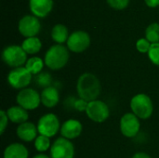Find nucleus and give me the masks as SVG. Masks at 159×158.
<instances>
[{
    "label": "nucleus",
    "mask_w": 159,
    "mask_h": 158,
    "mask_svg": "<svg viewBox=\"0 0 159 158\" xmlns=\"http://www.w3.org/2000/svg\"><path fill=\"white\" fill-rule=\"evenodd\" d=\"M76 91L78 97L88 102L98 100L102 91L101 82L95 74L91 73H84L77 80Z\"/></svg>",
    "instance_id": "1"
},
{
    "label": "nucleus",
    "mask_w": 159,
    "mask_h": 158,
    "mask_svg": "<svg viewBox=\"0 0 159 158\" xmlns=\"http://www.w3.org/2000/svg\"><path fill=\"white\" fill-rule=\"evenodd\" d=\"M69 61L68 47L56 44L50 47L45 54V65L52 71L62 69Z\"/></svg>",
    "instance_id": "2"
},
{
    "label": "nucleus",
    "mask_w": 159,
    "mask_h": 158,
    "mask_svg": "<svg viewBox=\"0 0 159 158\" xmlns=\"http://www.w3.org/2000/svg\"><path fill=\"white\" fill-rule=\"evenodd\" d=\"M130 109L131 113H133L139 119L146 120L153 115L154 105L148 95L140 93L133 96L130 100Z\"/></svg>",
    "instance_id": "3"
},
{
    "label": "nucleus",
    "mask_w": 159,
    "mask_h": 158,
    "mask_svg": "<svg viewBox=\"0 0 159 158\" xmlns=\"http://www.w3.org/2000/svg\"><path fill=\"white\" fill-rule=\"evenodd\" d=\"M3 61L9 67L18 68L23 66L27 61V53L23 50L21 46L11 45L4 48L2 52Z\"/></svg>",
    "instance_id": "4"
},
{
    "label": "nucleus",
    "mask_w": 159,
    "mask_h": 158,
    "mask_svg": "<svg viewBox=\"0 0 159 158\" xmlns=\"http://www.w3.org/2000/svg\"><path fill=\"white\" fill-rule=\"evenodd\" d=\"M61 124L58 116L54 114H47L41 116L37 123L39 135L52 138L61 131Z\"/></svg>",
    "instance_id": "5"
},
{
    "label": "nucleus",
    "mask_w": 159,
    "mask_h": 158,
    "mask_svg": "<svg viewBox=\"0 0 159 158\" xmlns=\"http://www.w3.org/2000/svg\"><path fill=\"white\" fill-rule=\"evenodd\" d=\"M16 102L19 106L27 111L35 110L41 103L40 94L34 88H23L19 91L16 97Z\"/></svg>",
    "instance_id": "6"
},
{
    "label": "nucleus",
    "mask_w": 159,
    "mask_h": 158,
    "mask_svg": "<svg viewBox=\"0 0 159 158\" xmlns=\"http://www.w3.org/2000/svg\"><path fill=\"white\" fill-rule=\"evenodd\" d=\"M32 74L23 66L12 69L7 74V83L14 89L26 88L32 81Z\"/></svg>",
    "instance_id": "7"
},
{
    "label": "nucleus",
    "mask_w": 159,
    "mask_h": 158,
    "mask_svg": "<svg viewBox=\"0 0 159 158\" xmlns=\"http://www.w3.org/2000/svg\"><path fill=\"white\" fill-rule=\"evenodd\" d=\"M86 115L91 121L95 123H103L110 115V109L104 102L95 100L89 102Z\"/></svg>",
    "instance_id": "8"
},
{
    "label": "nucleus",
    "mask_w": 159,
    "mask_h": 158,
    "mask_svg": "<svg viewBox=\"0 0 159 158\" xmlns=\"http://www.w3.org/2000/svg\"><path fill=\"white\" fill-rule=\"evenodd\" d=\"M51 158H74L75 146L70 140L65 138H58L50 148Z\"/></svg>",
    "instance_id": "9"
},
{
    "label": "nucleus",
    "mask_w": 159,
    "mask_h": 158,
    "mask_svg": "<svg viewBox=\"0 0 159 158\" xmlns=\"http://www.w3.org/2000/svg\"><path fill=\"white\" fill-rule=\"evenodd\" d=\"M90 45V36L85 31H76L70 34L67 40V47L75 53L85 51Z\"/></svg>",
    "instance_id": "10"
},
{
    "label": "nucleus",
    "mask_w": 159,
    "mask_h": 158,
    "mask_svg": "<svg viewBox=\"0 0 159 158\" xmlns=\"http://www.w3.org/2000/svg\"><path fill=\"white\" fill-rule=\"evenodd\" d=\"M141 129L140 119L133 113H126L120 119V131L127 138H134Z\"/></svg>",
    "instance_id": "11"
},
{
    "label": "nucleus",
    "mask_w": 159,
    "mask_h": 158,
    "mask_svg": "<svg viewBox=\"0 0 159 158\" xmlns=\"http://www.w3.org/2000/svg\"><path fill=\"white\" fill-rule=\"evenodd\" d=\"M18 29L22 36L26 38L34 37L40 32L41 24L35 16L26 15L20 20Z\"/></svg>",
    "instance_id": "12"
},
{
    "label": "nucleus",
    "mask_w": 159,
    "mask_h": 158,
    "mask_svg": "<svg viewBox=\"0 0 159 158\" xmlns=\"http://www.w3.org/2000/svg\"><path fill=\"white\" fill-rule=\"evenodd\" d=\"M83 131V125L79 120L68 119L61 127V135L67 140H74L78 138Z\"/></svg>",
    "instance_id": "13"
},
{
    "label": "nucleus",
    "mask_w": 159,
    "mask_h": 158,
    "mask_svg": "<svg viewBox=\"0 0 159 158\" xmlns=\"http://www.w3.org/2000/svg\"><path fill=\"white\" fill-rule=\"evenodd\" d=\"M18 138L25 142H34L36 137L38 136V130H37V126H35L32 122H25L18 126L17 130H16Z\"/></svg>",
    "instance_id": "14"
},
{
    "label": "nucleus",
    "mask_w": 159,
    "mask_h": 158,
    "mask_svg": "<svg viewBox=\"0 0 159 158\" xmlns=\"http://www.w3.org/2000/svg\"><path fill=\"white\" fill-rule=\"evenodd\" d=\"M30 9L36 18H44L48 16L53 7L52 0H30Z\"/></svg>",
    "instance_id": "15"
},
{
    "label": "nucleus",
    "mask_w": 159,
    "mask_h": 158,
    "mask_svg": "<svg viewBox=\"0 0 159 158\" xmlns=\"http://www.w3.org/2000/svg\"><path fill=\"white\" fill-rule=\"evenodd\" d=\"M40 96H41V103L47 108H53L60 102L59 90L53 86L44 88Z\"/></svg>",
    "instance_id": "16"
},
{
    "label": "nucleus",
    "mask_w": 159,
    "mask_h": 158,
    "mask_svg": "<svg viewBox=\"0 0 159 158\" xmlns=\"http://www.w3.org/2000/svg\"><path fill=\"white\" fill-rule=\"evenodd\" d=\"M3 156L4 158H28L29 152L22 143L13 142L6 147Z\"/></svg>",
    "instance_id": "17"
},
{
    "label": "nucleus",
    "mask_w": 159,
    "mask_h": 158,
    "mask_svg": "<svg viewBox=\"0 0 159 158\" xmlns=\"http://www.w3.org/2000/svg\"><path fill=\"white\" fill-rule=\"evenodd\" d=\"M7 115L9 121L14 124L20 125L22 123L27 122V120L29 119L28 111L19 105H14L9 107L7 111Z\"/></svg>",
    "instance_id": "18"
},
{
    "label": "nucleus",
    "mask_w": 159,
    "mask_h": 158,
    "mask_svg": "<svg viewBox=\"0 0 159 158\" xmlns=\"http://www.w3.org/2000/svg\"><path fill=\"white\" fill-rule=\"evenodd\" d=\"M68 29L63 24H56L51 31V37L52 39L59 45H62L63 43L67 42L69 38Z\"/></svg>",
    "instance_id": "19"
},
{
    "label": "nucleus",
    "mask_w": 159,
    "mask_h": 158,
    "mask_svg": "<svg viewBox=\"0 0 159 158\" xmlns=\"http://www.w3.org/2000/svg\"><path fill=\"white\" fill-rule=\"evenodd\" d=\"M21 47L23 48V50L30 55H34L36 53H38L42 47V43L40 41V39L36 36L34 37H29L26 38L22 44H21Z\"/></svg>",
    "instance_id": "20"
},
{
    "label": "nucleus",
    "mask_w": 159,
    "mask_h": 158,
    "mask_svg": "<svg viewBox=\"0 0 159 158\" xmlns=\"http://www.w3.org/2000/svg\"><path fill=\"white\" fill-rule=\"evenodd\" d=\"M45 65V61L39 57H31L27 60L25 63V68L32 74H39L43 70Z\"/></svg>",
    "instance_id": "21"
},
{
    "label": "nucleus",
    "mask_w": 159,
    "mask_h": 158,
    "mask_svg": "<svg viewBox=\"0 0 159 158\" xmlns=\"http://www.w3.org/2000/svg\"><path fill=\"white\" fill-rule=\"evenodd\" d=\"M34 145L35 150L39 153H44L48 150H50L51 148L50 138L43 136V135H38L36 139L34 140Z\"/></svg>",
    "instance_id": "22"
},
{
    "label": "nucleus",
    "mask_w": 159,
    "mask_h": 158,
    "mask_svg": "<svg viewBox=\"0 0 159 158\" xmlns=\"http://www.w3.org/2000/svg\"><path fill=\"white\" fill-rule=\"evenodd\" d=\"M145 38L151 43H159V23H152L145 30Z\"/></svg>",
    "instance_id": "23"
},
{
    "label": "nucleus",
    "mask_w": 159,
    "mask_h": 158,
    "mask_svg": "<svg viewBox=\"0 0 159 158\" xmlns=\"http://www.w3.org/2000/svg\"><path fill=\"white\" fill-rule=\"evenodd\" d=\"M35 82H36V84H37L39 87L46 88L51 87L52 77H51V75H50L48 73L43 72V73H40L39 74L36 75Z\"/></svg>",
    "instance_id": "24"
},
{
    "label": "nucleus",
    "mask_w": 159,
    "mask_h": 158,
    "mask_svg": "<svg viewBox=\"0 0 159 158\" xmlns=\"http://www.w3.org/2000/svg\"><path fill=\"white\" fill-rule=\"evenodd\" d=\"M147 54L151 62L157 66H159V43L152 44Z\"/></svg>",
    "instance_id": "25"
},
{
    "label": "nucleus",
    "mask_w": 159,
    "mask_h": 158,
    "mask_svg": "<svg viewBox=\"0 0 159 158\" xmlns=\"http://www.w3.org/2000/svg\"><path fill=\"white\" fill-rule=\"evenodd\" d=\"M151 45L152 44L146 38H140L136 43V48L141 53H148Z\"/></svg>",
    "instance_id": "26"
},
{
    "label": "nucleus",
    "mask_w": 159,
    "mask_h": 158,
    "mask_svg": "<svg viewBox=\"0 0 159 158\" xmlns=\"http://www.w3.org/2000/svg\"><path fill=\"white\" fill-rule=\"evenodd\" d=\"M108 5L115 9H124L129 6V0H107Z\"/></svg>",
    "instance_id": "27"
},
{
    "label": "nucleus",
    "mask_w": 159,
    "mask_h": 158,
    "mask_svg": "<svg viewBox=\"0 0 159 158\" xmlns=\"http://www.w3.org/2000/svg\"><path fill=\"white\" fill-rule=\"evenodd\" d=\"M8 117L7 115V112L4 110L0 111V134L3 135L5 130L7 128V124H8Z\"/></svg>",
    "instance_id": "28"
},
{
    "label": "nucleus",
    "mask_w": 159,
    "mask_h": 158,
    "mask_svg": "<svg viewBox=\"0 0 159 158\" xmlns=\"http://www.w3.org/2000/svg\"><path fill=\"white\" fill-rule=\"evenodd\" d=\"M88 104H89V102H88L87 101H85V100L79 98V99H77V100H75L74 108H75L76 111H78V112H83V111L86 112V110H87V108H88Z\"/></svg>",
    "instance_id": "29"
},
{
    "label": "nucleus",
    "mask_w": 159,
    "mask_h": 158,
    "mask_svg": "<svg viewBox=\"0 0 159 158\" xmlns=\"http://www.w3.org/2000/svg\"><path fill=\"white\" fill-rule=\"evenodd\" d=\"M145 4L150 7H157L159 6V0H144Z\"/></svg>",
    "instance_id": "30"
},
{
    "label": "nucleus",
    "mask_w": 159,
    "mask_h": 158,
    "mask_svg": "<svg viewBox=\"0 0 159 158\" xmlns=\"http://www.w3.org/2000/svg\"><path fill=\"white\" fill-rule=\"evenodd\" d=\"M132 158H152L148 154L146 153H143V152H139V153H136Z\"/></svg>",
    "instance_id": "31"
},
{
    "label": "nucleus",
    "mask_w": 159,
    "mask_h": 158,
    "mask_svg": "<svg viewBox=\"0 0 159 158\" xmlns=\"http://www.w3.org/2000/svg\"><path fill=\"white\" fill-rule=\"evenodd\" d=\"M33 158H51V157H50V156H47V155H45V154H39V155L34 156Z\"/></svg>",
    "instance_id": "32"
}]
</instances>
